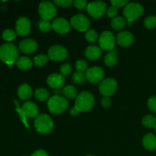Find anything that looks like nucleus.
<instances>
[{
    "label": "nucleus",
    "instance_id": "obj_1",
    "mask_svg": "<svg viewBox=\"0 0 156 156\" xmlns=\"http://www.w3.org/2000/svg\"><path fill=\"white\" fill-rule=\"evenodd\" d=\"M18 59V49L12 43H5L0 46V59L12 66Z\"/></svg>",
    "mask_w": 156,
    "mask_h": 156
},
{
    "label": "nucleus",
    "instance_id": "obj_2",
    "mask_svg": "<svg viewBox=\"0 0 156 156\" xmlns=\"http://www.w3.org/2000/svg\"><path fill=\"white\" fill-rule=\"evenodd\" d=\"M94 105V95L87 91H82L78 94L75 101V107L79 112H87L92 109Z\"/></svg>",
    "mask_w": 156,
    "mask_h": 156
},
{
    "label": "nucleus",
    "instance_id": "obj_3",
    "mask_svg": "<svg viewBox=\"0 0 156 156\" xmlns=\"http://www.w3.org/2000/svg\"><path fill=\"white\" fill-rule=\"evenodd\" d=\"M34 128L41 134H48L53 130L54 123L51 117L46 114H39L35 118Z\"/></svg>",
    "mask_w": 156,
    "mask_h": 156
},
{
    "label": "nucleus",
    "instance_id": "obj_4",
    "mask_svg": "<svg viewBox=\"0 0 156 156\" xmlns=\"http://www.w3.org/2000/svg\"><path fill=\"white\" fill-rule=\"evenodd\" d=\"M144 12L143 5L138 2L128 3L123 9V15L128 25H131L135 20L142 16Z\"/></svg>",
    "mask_w": 156,
    "mask_h": 156
},
{
    "label": "nucleus",
    "instance_id": "obj_5",
    "mask_svg": "<svg viewBox=\"0 0 156 156\" xmlns=\"http://www.w3.org/2000/svg\"><path fill=\"white\" fill-rule=\"evenodd\" d=\"M47 107L52 114H60L68 109L69 102L66 98L54 95L48 99Z\"/></svg>",
    "mask_w": 156,
    "mask_h": 156
},
{
    "label": "nucleus",
    "instance_id": "obj_6",
    "mask_svg": "<svg viewBox=\"0 0 156 156\" xmlns=\"http://www.w3.org/2000/svg\"><path fill=\"white\" fill-rule=\"evenodd\" d=\"M38 12L42 20L50 21L56 17L57 10L53 2L46 1L40 3L38 6Z\"/></svg>",
    "mask_w": 156,
    "mask_h": 156
},
{
    "label": "nucleus",
    "instance_id": "obj_7",
    "mask_svg": "<svg viewBox=\"0 0 156 156\" xmlns=\"http://www.w3.org/2000/svg\"><path fill=\"white\" fill-rule=\"evenodd\" d=\"M87 12L94 18H100L107 13L108 6L105 2L96 1L89 3L87 6Z\"/></svg>",
    "mask_w": 156,
    "mask_h": 156
},
{
    "label": "nucleus",
    "instance_id": "obj_8",
    "mask_svg": "<svg viewBox=\"0 0 156 156\" xmlns=\"http://www.w3.org/2000/svg\"><path fill=\"white\" fill-rule=\"evenodd\" d=\"M115 37L112 32L109 30L103 31L98 37L100 48L107 51H112L115 47Z\"/></svg>",
    "mask_w": 156,
    "mask_h": 156
},
{
    "label": "nucleus",
    "instance_id": "obj_9",
    "mask_svg": "<svg viewBox=\"0 0 156 156\" xmlns=\"http://www.w3.org/2000/svg\"><path fill=\"white\" fill-rule=\"evenodd\" d=\"M90 24H91V22L88 17L82 14L75 15L74 16L72 17L70 20V25L74 29L81 32L87 31L89 30L88 28L90 27Z\"/></svg>",
    "mask_w": 156,
    "mask_h": 156
},
{
    "label": "nucleus",
    "instance_id": "obj_10",
    "mask_svg": "<svg viewBox=\"0 0 156 156\" xmlns=\"http://www.w3.org/2000/svg\"><path fill=\"white\" fill-rule=\"evenodd\" d=\"M117 88V82L113 78H108L101 82L98 86L99 91L103 96L110 97L116 91Z\"/></svg>",
    "mask_w": 156,
    "mask_h": 156
},
{
    "label": "nucleus",
    "instance_id": "obj_11",
    "mask_svg": "<svg viewBox=\"0 0 156 156\" xmlns=\"http://www.w3.org/2000/svg\"><path fill=\"white\" fill-rule=\"evenodd\" d=\"M49 59L53 61H62L68 56V51L64 47L60 45H54L50 47L47 53Z\"/></svg>",
    "mask_w": 156,
    "mask_h": 156
},
{
    "label": "nucleus",
    "instance_id": "obj_12",
    "mask_svg": "<svg viewBox=\"0 0 156 156\" xmlns=\"http://www.w3.org/2000/svg\"><path fill=\"white\" fill-rule=\"evenodd\" d=\"M105 77V71L99 66H93L88 69L85 72V78L89 82L93 84L101 82Z\"/></svg>",
    "mask_w": 156,
    "mask_h": 156
},
{
    "label": "nucleus",
    "instance_id": "obj_13",
    "mask_svg": "<svg viewBox=\"0 0 156 156\" xmlns=\"http://www.w3.org/2000/svg\"><path fill=\"white\" fill-rule=\"evenodd\" d=\"M30 21L27 17H20L16 21V25H15V31L17 34L19 36H26L29 34L30 32Z\"/></svg>",
    "mask_w": 156,
    "mask_h": 156
},
{
    "label": "nucleus",
    "instance_id": "obj_14",
    "mask_svg": "<svg viewBox=\"0 0 156 156\" xmlns=\"http://www.w3.org/2000/svg\"><path fill=\"white\" fill-rule=\"evenodd\" d=\"M52 27L55 32L60 34H67L70 30V23L63 18H58L53 20Z\"/></svg>",
    "mask_w": 156,
    "mask_h": 156
},
{
    "label": "nucleus",
    "instance_id": "obj_15",
    "mask_svg": "<svg viewBox=\"0 0 156 156\" xmlns=\"http://www.w3.org/2000/svg\"><path fill=\"white\" fill-rule=\"evenodd\" d=\"M47 83L51 88L55 90L60 89L65 84V77L60 73H53L48 76Z\"/></svg>",
    "mask_w": 156,
    "mask_h": 156
},
{
    "label": "nucleus",
    "instance_id": "obj_16",
    "mask_svg": "<svg viewBox=\"0 0 156 156\" xmlns=\"http://www.w3.org/2000/svg\"><path fill=\"white\" fill-rule=\"evenodd\" d=\"M18 49L25 54H30L37 50V43L33 39H24L19 43Z\"/></svg>",
    "mask_w": 156,
    "mask_h": 156
},
{
    "label": "nucleus",
    "instance_id": "obj_17",
    "mask_svg": "<svg viewBox=\"0 0 156 156\" xmlns=\"http://www.w3.org/2000/svg\"><path fill=\"white\" fill-rule=\"evenodd\" d=\"M116 41L121 47H129L133 43L134 36L131 32L127 31V30H123V31L120 32L117 35Z\"/></svg>",
    "mask_w": 156,
    "mask_h": 156
},
{
    "label": "nucleus",
    "instance_id": "obj_18",
    "mask_svg": "<svg viewBox=\"0 0 156 156\" xmlns=\"http://www.w3.org/2000/svg\"><path fill=\"white\" fill-rule=\"evenodd\" d=\"M24 115L30 118H36L39 115V109L36 104L32 101H27L22 105L21 108Z\"/></svg>",
    "mask_w": 156,
    "mask_h": 156
},
{
    "label": "nucleus",
    "instance_id": "obj_19",
    "mask_svg": "<svg viewBox=\"0 0 156 156\" xmlns=\"http://www.w3.org/2000/svg\"><path fill=\"white\" fill-rule=\"evenodd\" d=\"M101 49L98 46L91 45L86 48L85 51V56L88 59L95 61L98 59L101 56Z\"/></svg>",
    "mask_w": 156,
    "mask_h": 156
},
{
    "label": "nucleus",
    "instance_id": "obj_20",
    "mask_svg": "<svg viewBox=\"0 0 156 156\" xmlns=\"http://www.w3.org/2000/svg\"><path fill=\"white\" fill-rule=\"evenodd\" d=\"M33 94V90L28 84H21L18 88V95L22 100H28Z\"/></svg>",
    "mask_w": 156,
    "mask_h": 156
},
{
    "label": "nucleus",
    "instance_id": "obj_21",
    "mask_svg": "<svg viewBox=\"0 0 156 156\" xmlns=\"http://www.w3.org/2000/svg\"><path fill=\"white\" fill-rule=\"evenodd\" d=\"M143 145L146 149L154 151L156 149V136L152 133H148L143 139Z\"/></svg>",
    "mask_w": 156,
    "mask_h": 156
},
{
    "label": "nucleus",
    "instance_id": "obj_22",
    "mask_svg": "<svg viewBox=\"0 0 156 156\" xmlns=\"http://www.w3.org/2000/svg\"><path fill=\"white\" fill-rule=\"evenodd\" d=\"M16 65L18 69L22 70H27L33 66V61L27 56H21L18 58L16 61Z\"/></svg>",
    "mask_w": 156,
    "mask_h": 156
},
{
    "label": "nucleus",
    "instance_id": "obj_23",
    "mask_svg": "<svg viewBox=\"0 0 156 156\" xmlns=\"http://www.w3.org/2000/svg\"><path fill=\"white\" fill-rule=\"evenodd\" d=\"M104 62L106 66L109 67H112L115 66L117 62V50H113L110 51L106 56L104 57Z\"/></svg>",
    "mask_w": 156,
    "mask_h": 156
},
{
    "label": "nucleus",
    "instance_id": "obj_24",
    "mask_svg": "<svg viewBox=\"0 0 156 156\" xmlns=\"http://www.w3.org/2000/svg\"><path fill=\"white\" fill-rule=\"evenodd\" d=\"M126 20L121 16L116 17L111 21V27L116 30H120L126 25Z\"/></svg>",
    "mask_w": 156,
    "mask_h": 156
},
{
    "label": "nucleus",
    "instance_id": "obj_25",
    "mask_svg": "<svg viewBox=\"0 0 156 156\" xmlns=\"http://www.w3.org/2000/svg\"><path fill=\"white\" fill-rule=\"evenodd\" d=\"M62 94H63L67 98L74 99L77 98L78 90L73 85H67L62 90Z\"/></svg>",
    "mask_w": 156,
    "mask_h": 156
},
{
    "label": "nucleus",
    "instance_id": "obj_26",
    "mask_svg": "<svg viewBox=\"0 0 156 156\" xmlns=\"http://www.w3.org/2000/svg\"><path fill=\"white\" fill-rule=\"evenodd\" d=\"M34 96L35 98L39 101H45L49 98L50 93L45 88H39L34 91Z\"/></svg>",
    "mask_w": 156,
    "mask_h": 156
},
{
    "label": "nucleus",
    "instance_id": "obj_27",
    "mask_svg": "<svg viewBox=\"0 0 156 156\" xmlns=\"http://www.w3.org/2000/svg\"><path fill=\"white\" fill-rule=\"evenodd\" d=\"M142 123L146 128H155L156 126V117L152 115H146L142 120Z\"/></svg>",
    "mask_w": 156,
    "mask_h": 156
},
{
    "label": "nucleus",
    "instance_id": "obj_28",
    "mask_svg": "<svg viewBox=\"0 0 156 156\" xmlns=\"http://www.w3.org/2000/svg\"><path fill=\"white\" fill-rule=\"evenodd\" d=\"M49 60V57L47 55L39 54L34 58L33 63L37 66H44L47 63Z\"/></svg>",
    "mask_w": 156,
    "mask_h": 156
},
{
    "label": "nucleus",
    "instance_id": "obj_29",
    "mask_svg": "<svg viewBox=\"0 0 156 156\" xmlns=\"http://www.w3.org/2000/svg\"><path fill=\"white\" fill-rule=\"evenodd\" d=\"M17 33L12 29H5L4 31L2 34V37L4 41H8V42H11V41H14L16 38Z\"/></svg>",
    "mask_w": 156,
    "mask_h": 156
},
{
    "label": "nucleus",
    "instance_id": "obj_30",
    "mask_svg": "<svg viewBox=\"0 0 156 156\" xmlns=\"http://www.w3.org/2000/svg\"><path fill=\"white\" fill-rule=\"evenodd\" d=\"M86 79L85 78V73H81V72H76V73H73V76H72V80L74 83L78 84V85H80L82 84L85 80Z\"/></svg>",
    "mask_w": 156,
    "mask_h": 156
},
{
    "label": "nucleus",
    "instance_id": "obj_31",
    "mask_svg": "<svg viewBox=\"0 0 156 156\" xmlns=\"http://www.w3.org/2000/svg\"><path fill=\"white\" fill-rule=\"evenodd\" d=\"M85 39L87 41L91 43H94L98 39V34L97 31L94 29H89L88 30H87L86 33H85Z\"/></svg>",
    "mask_w": 156,
    "mask_h": 156
},
{
    "label": "nucleus",
    "instance_id": "obj_32",
    "mask_svg": "<svg viewBox=\"0 0 156 156\" xmlns=\"http://www.w3.org/2000/svg\"><path fill=\"white\" fill-rule=\"evenodd\" d=\"M38 27H39L40 30L44 32V33H48L51 30V29H53L50 21H44V20H41L40 21L39 24H38Z\"/></svg>",
    "mask_w": 156,
    "mask_h": 156
},
{
    "label": "nucleus",
    "instance_id": "obj_33",
    "mask_svg": "<svg viewBox=\"0 0 156 156\" xmlns=\"http://www.w3.org/2000/svg\"><path fill=\"white\" fill-rule=\"evenodd\" d=\"M144 26L148 29L155 28L156 27V16L150 15L147 17L144 21Z\"/></svg>",
    "mask_w": 156,
    "mask_h": 156
},
{
    "label": "nucleus",
    "instance_id": "obj_34",
    "mask_svg": "<svg viewBox=\"0 0 156 156\" xmlns=\"http://www.w3.org/2000/svg\"><path fill=\"white\" fill-rule=\"evenodd\" d=\"M88 64L86 61L84 59H79L76 61V68L78 72H81V73H84L88 70Z\"/></svg>",
    "mask_w": 156,
    "mask_h": 156
},
{
    "label": "nucleus",
    "instance_id": "obj_35",
    "mask_svg": "<svg viewBox=\"0 0 156 156\" xmlns=\"http://www.w3.org/2000/svg\"><path fill=\"white\" fill-rule=\"evenodd\" d=\"M59 71H60V74L62 76H68L72 72V66L69 63H64L62 64L60 66V69H59Z\"/></svg>",
    "mask_w": 156,
    "mask_h": 156
},
{
    "label": "nucleus",
    "instance_id": "obj_36",
    "mask_svg": "<svg viewBox=\"0 0 156 156\" xmlns=\"http://www.w3.org/2000/svg\"><path fill=\"white\" fill-rule=\"evenodd\" d=\"M73 4L74 6L76 9H79V10H82V9H87V6H88V2L85 0H75L73 2Z\"/></svg>",
    "mask_w": 156,
    "mask_h": 156
},
{
    "label": "nucleus",
    "instance_id": "obj_37",
    "mask_svg": "<svg viewBox=\"0 0 156 156\" xmlns=\"http://www.w3.org/2000/svg\"><path fill=\"white\" fill-rule=\"evenodd\" d=\"M53 3L56 4V5L59 6V7L67 8L71 5L73 2L72 0H55Z\"/></svg>",
    "mask_w": 156,
    "mask_h": 156
},
{
    "label": "nucleus",
    "instance_id": "obj_38",
    "mask_svg": "<svg viewBox=\"0 0 156 156\" xmlns=\"http://www.w3.org/2000/svg\"><path fill=\"white\" fill-rule=\"evenodd\" d=\"M147 105L151 111L156 113V96H152V97L149 98Z\"/></svg>",
    "mask_w": 156,
    "mask_h": 156
},
{
    "label": "nucleus",
    "instance_id": "obj_39",
    "mask_svg": "<svg viewBox=\"0 0 156 156\" xmlns=\"http://www.w3.org/2000/svg\"><path fill=\"white\" fill-rule=\"evenodd\" d=\"M117 13H118V10H117V8L114 7V6L113 5L110 6L108 9V10H107V15H108V16L109 17V18H116Z\"/></svg>",
    "mask_w": 156,
    "mask_h": 156
},
{
    "label": "nucleus",
    "instance_id": "obj_40",
    "mask_svg": "<svg viewBox=\"0 0 156 156\" xmlns=\"http://www.w3.org/2000/svg\"><path fill=\"white\" fill-rule=\"evenodd\" d=\"M113 6L117 8H121L126 6L128 4V0H113L111 2Z\"/></svg>",
    "mask_w": 156,
    "mask_h": 156
},
{
    "label": "nucleus",
    "instance_id": "obj_41",
    "mask_svg": "<svg viewBox=\"0 0 156 156\" xmlns=\"http://www.w3.org/2000/svg\"><path fill=\"white\" fill-rule=\"evenodd\" d=\"M111 98L108 97V96H103V98H101V106L105 108H108L111 106Z\"/></svg>",
    "mask_w": 156,
    "mask_h": 156
},
{
    "label": "nucleus",
    "instance_id": "obj_42",
    "mask_svg": "<svg viewBox=\"0 0 156 156\" xmlns=\"http://www.w3.org/2000/svg\"><path fill=\"white\" fill-rule=\"evenodd\" d=\"M30 156H49V155L46 151L40 149V150H37L34 152Z\"/></svg>",
    "mask_w": 156,
    "mask_h": 156
},
{
    "label": "nucleus",
    "instance_id": "obj_43",
    "mask_svg": "<svg viewBox=\"0 0 156 156\" xmlns=\"http://www.w3.org/2000/svg\"><path fill=\"white\" fill-rule=\"evenodd\" d=\"M79 113V111H78L77 108H76V107H74V108H73L71 110H70V114H71L72 116H76Z\"/></svg>",
    "mask_w": 156,
    "mask_h": 156
},
{
    "label": "nucleus",
    "instance_id": "obj_44",
    "mask_svg": "<svg viewBox=\"0 0 156 156\" xmlns=\"http://www.w3.org/2000/svg\"><path fill=\"white\" fill-rule=\"evenodd\" d=\"M155 133H156V126H155Z\"/></svg>",
    "mask_w": 156,
    "mask_h": 156
},
{
    "label": "nucleus",
    "instance_id": "obj_45",
    "mask_svg": "<svg viewBox=\"0 0 156 156\" xmlns=\"http://www.w3.org/2000/svg\"><path fill=\"white\" fill-rule=\"evenodd\" d=\"M86 156H94V155H86Z\"/></svg>",
    "mask_w": 156,
    "mask_h": 156
},
{
    "label": "nucleus",
    "instance_id": "obj_46",
    "mask_svg": "<svg viewBox=\"0 0 156 156\" xmlns=\"http://www.w3.org/2000/svg\"><path fill=\"white\" fill-rule=\"evenodd\" d=\"M24 156H25V155H24Z\"/></svg>",
    "mask_w": 156,
    "mask_h": 156
}]
</instances>
